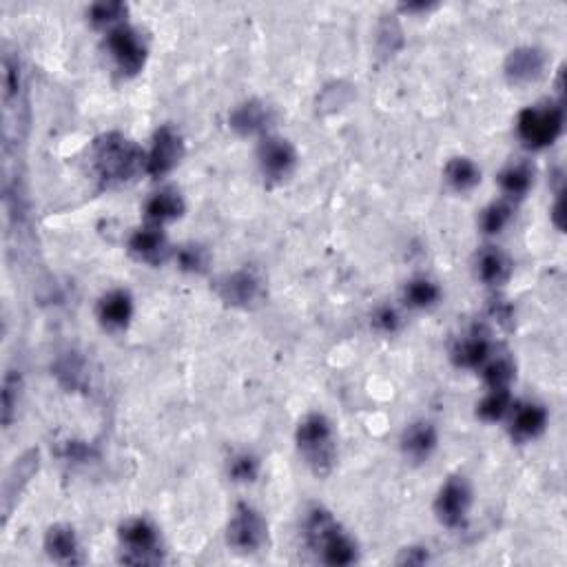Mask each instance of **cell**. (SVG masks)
<instances>
[{"mask_svg":"<svg viewBox=\"0 0 567 567\" xmlns=\"http://www.w3.org/2000/svg\"><path fill=\"white\" fill-rule=\"evenodd\" d=\"M3 118H0V136H3V153H14L20 156L29 136V100L27 85L23 76V65H20L18 51L12 45H3Z\"/></svg>","mask_w":567,"mask_h":567,"instance_id":"obj_1","label":"cell"},{"mask_svg":"<svg viewBox=\"0 0 567 567\" xmlns=\"http://www.w3.org/2000/svg\"><path fill=\"white\" fill-rule=\"evenodd\" d=\"M91 167L105 187H120L144 173V151L122 133H105L91 147Z\"/></svg>","mask_w":567,"mask_h":567,"instance_id":"obj_2","label":"cell"},{"mask_svg":"<svg viewBox=\"0 0 567 567\" xmlns=\"http://www.w3.org/2000/svg\"><path fill=\"white\" fill-rule=\"evenodd\" d=\"M306 548L326 565H353L359 559V550L339 521L322 505H313L304 519Z\"/></svg>","mask_w":567,"mask_h":567,"instance_id":"obj_3","label":"cell"},{"mask_svg":"<svg viewBox=\"0 0 567 567\" xmlns=\"http://www.w3.org/2000/svg\"><path fill=\"white\" fill-rule=\"evenodd\" d=\"M297 450L317 479H324L337 466V437L331 419L322 412L306 415L295 432Z\"/></svg>","mask_w":567,"mask_h":567,"instance_id":"obj_4","label":"cell"},{"mask_svg":"<svg viewBox=\"0 0 567 567\" xmlns=\"http://www.w3.org/2000/svg\"><path fill=\"white\" fill-rule=\"evenodd\" d=\"M120 548L122 561L131 565H158L164 559L160 532L144 517L120 525Z\"/></svg>","mask_w":567,"mask_h":567,"instance_id":"obj_5","label":"cell"},{"mask_svg":"<svg viewBox=\"0 0 567 567\" xmlns=\"http://www.w3.org/2000/svg\"><path fill=\"white\" fill-rule=\"evenodd\" d=\"M517 131L525 147H550L563 131V107L554 102H541V105L523 109L517 120Z\"/></svg>","mask_w":567,"mask_h":567,"instance_id":"obj_6","label":"cell"},{"mask_svg":"<svg viewBox=\"0 0 567 567\" xmlns=\"http://www.w3.org/2000/svg\"><path fill=\"white\" fill-rule=\"evenodd\" d=\"M268 539V523L260 510L249 503H237L226 528V541L240 554L260 552Z\"/></svg>","mask_w":567,"mask_h":567,"instance_id":"obj_7","label":"cell"},{"mask_svg":"<svg viewBox=\"0 0 567 567\" xmlns=\"http://www.w3.org/2000/svg\"><path fill=\"white\" fill-rule=\"evenodd\" d=\"M215 293L220 295L224 304L233 308H255L264 302L266 297V282L255 268H237L233 273H226L215 284Z\"/></svg>","mask_w":567,"mask_h":567,"instance_id":"obj_8","label":"cell"},{"mask_svg":"<svg viewBox=\"0 0 567 567\" xmlns=\"http://www.w3.org/2000/svg\"><path fill=\"white\" fill-rule=\"evenodd\" d=\"M107 49L122 76H136L147 63V45L136 27L118 25L107 32Z\"/></svg>","mask_w":567,"mask_h":567,"instance_id":"obj_9","label":"cell"},{"mask_svg":"<svg viewBox=\"0 0 567 567\" xmlns=\"http://www.w3.org/2000/svg\"><path fill=\"white\" fill-rule=\"evenodd\" d=\"M184 156V142L180 131L164 125L156 133H153L149 151H144V173L149 178H164L169 175L175 167H178Z\"/></svg>","mask_w":567,"mask_h":567,"instance_id":"obj_10","label":"cell"},{"mask_svg":"<svg viewBox=\"0 0 567 567\" xmlns=\"http://www.w3.org/2000/svg\"><path fill=\"white\" fill-rule=\"evenodd\" d=\"M472 508V488L463 477H450L443 483L437 499L435 514L446 528H461Z\"/></svg>","mask_w":567,"mask_h":567,"instance_id":"obj_11","label":"cell"},{"mask_svg":"<svg viewBox=\"0 0 567 567\" xmlns=\"http://www.w3.org/2000/svg\"><path fill=\"white\" fill-rule=\"evenodd\" d=\"M257 164L266 180L284 182L297 167V151L280 136H266L257 144Z\"/></svg>","mask_w":567,"mask_h":567,"instance_id":"obj_12","label":"cell"},{"mask_svg":"<svg viewBox=\"0 0 567 567\" xmlns=\"http://www.w3.org/2000/svg\"><path fill=\"white\" fill-rule=\"evenodd\" d=\"M40 466V455L38 450H27L23 457L14 461V466L7 470L5 479H3V523L7 525L9 517L16 508V501L23 494L25 486L29 481L36 477Z\"/></svg>","mask_w":567,"mask_h":567,"instance_id":"obj_13","label":"cell"},{"mask_svg":"<svg viewBox=\"0 0 567 567\" xmlns=\"http://www.w3.org/2000/svg\"><path fill=\"white\" fill-rule=\"evenodd\" d=\"M129 253L133 260L142 264L160 266L162 262H167V257L171 255V246L162 226L147 224L142 226V229L133 231L129 237Z\"/></svg>","mask_w":567,"mask_h":567,"instance_id":"obj_14","label":"cell"},{"mask_svg":"<svg viewBox=\"0 0 567 567\" xmlns=\"http://www.w3.org/2000/svg\"><path fill=\"white\" fill-rule=\"evenodd\" d=\"M548 428V410L536 401L514 404L510 410V435L514 441L528 443L541 437Z\"/></svg>","mask_w":567,"mask_h":567,"instance_id":"obj_15","label":"cell"},{"mask_svg":"<svg viewBox=\"0 0 567 567\" xmlns=\"http://www.w3.org/2000/svg\"><path fill=\"white\" fill-rule=\"evenodd\" d=\"M401 452L412 463H424L439 446V432L430 421H415L401 432Z\"/></svg>","mask_w":567,"mask_h":567,"instance_id":"obj_16","label":"cell"},{"mask_svg":"<svg viewBox=\"0 0 567 567\" xmlns=\"http://www.w3.org/2000/svg\"><path fill=\"white\" fill-rule=\"evenodd\" d=\"M229 122H231V129L235 133H240V136L244 138H249V136L264 138L268 127H271V122H273V113L260 100H246L231 111Z\"/></svg>","mask_w":567,"mask_h":567,"instance_id":"obj_17","label":"cell"},{"mask_svg":"<svg viewBox=\"0 0 567 567\" xmlns=\"http://www.w3.org/2000/svg\"><path fill=\"white\" fill-rule=\"evenodd\" d=\"M96 315L100 324L107 331H125L133 317V297L125 288H113V291L100 297Z\"/></svg>","mask_w":567,"mask_h":567,"instance_id":"obj_18","label":"cell"},{"mask_svg":"<svg viewBox=\"0 0 567 567\" xmlns=\"http://www.w3.org/2000/svg\"><path fill=\"white\" fill-rule=\"evenodd\" d=\"M45 552L51 561L60 565H78L82 559L80 541L74 532V528L67 523H56L51 525L45 534Z\"/></svg>","mask_w":567,"mask_h":567,"instance_id":"obj_19","label":"cell"},{"mask_svg":"<svg viewBox=\"0 0 567 567\" xmlns=\"http://www.w3.org/2000/svg\"><path fill=\"white\" fill-rule=\"evenodd\" d=\"M545 71V54L536 47L514 49L505 60V76L512 85H528L539 80Z\"/></svg>","mask_w":567,"mask_h":567,"instance_id":"obj_20","label":"cell"},{"mask_svg":"<svg viewBox=\"0 0 567 567\" xmlns=\"http://www.w3.org/2000/svg\"><path fill=\"white\" fill-rule=\"evenodd\" d=\"M452 362L459 368H481L492 355V342L483 328H472L452 346Z\"/></svg>","mask_w":567,"mask_h":567,"instance_id":"obj_21","label":"cell"},{"mask_svg":"<svg viewBox=\"0 0 567 567\" xmlns=\"http://www.w3.org/2000/svg\"><path fill=\"white\" fill-rule=\"evenodd\" d=\"M184 213V200L175 189H162L153 193L151 198L144 202V220L153 226H164L173 220L182 218Z\"/></svg>","mask_w":567,"mask_h":567,"instance_id":"obj_22","label":"cell"},{"mask_svg":"<svg viewBox=\"0 0 567 567\" xmlns=\"http://www.w3.org/2000/svg\"><path fill=\"white\" fill-rule=\"evenodd\" d=\"M512 275V260L497 246H483L477 253V277L492 288L503 286Z\"/></svg>","mask_w":567,"mask_h":567,"instance_id":"obj_23","label":"cell"},{"mask_svg":"<svg viewBox=\"0 0 567 567\" xmlns=\"http://www.w3.org/2000/svg\"><path fill=\"white\" fill-rule=\"evenodd\" d=\"M497 182L503 193V200H508V202L523 200L525 195L530 193L532 184H534V169L525 160L512 162L499 173Z\"/></svg>","mask_w":567,"mask_h":567,"instance_id":"obj_24","label":"cell"},{"mask_svg":"<svg viewBox=\"0 0 567 567\" xmlns=\"http://www.w3.org/2000/svg\"><path fill=\"white\" fill-rule=\"evenodd\" d=\"M443 178H446V182L455 191L468 193L481 182V169L477 167V162L474 160L466 156H459V158H452L446 164V169H443Z\"/></svg>","mask_w":567,"mask_h":567,"instance_id":"obj_25","label":"cell"},{"mask_svg":"<svg viewBox=\"0 0 567 567\" xmlns=\"http://www.w3.org/2000/svg\"><path fill=\"white\" fill-rule=\"evenodd\" d=\"M479 370L488 390H510L514 377H517V366L508 355H490L488 362Z\"/></svg>","mask_w":567,"mask_h":567,"instance_id":"obj_26","label":"cell"},{"mask_svg":"<svg viewBox=\"0 0 567 567\" xmlns=\"http://www.w3.org/2000/svg\"><path fill=\"white\" fill-rule=\"evenodd\" d=\"M441 300V288L437 282L428 280V277H415L404 288V302L417 311H428V308L437 306Z\"/></svg>","mask_w":567,"mask_h":567,"instance_id":"obj_27","label":"cell"},{"mask_svg":"<svg viewBox=\"0 0 567 567\" xmlns=\"http://www.w3.org/2000/svg\"><path fill=\"white\" fill-rule=\"evenodd\" d=\"M512 406L514 399L510 395V390H488V395L477 404V415L483 421H488V424H494V421L508 417Z\"/></svg>","mask_w":567,"mask_h":567,"instance_id":"obj_28","label":"cell"},{"mask_svg":"<svg viewBox=\"0 0 567 567\" xmlns=\"http://www.w3.org/2000/svg\"><path fill=\"white\" fill-rule=\"evenodd\" d=\"M125 16L127 7L122 3H96L87 12L89 23L98 29H107V32L116 29L118 25H125Z\"/></svg>","mask_w":567,"mask_h":567,"instance_id":"obj_29","label":"cell"},{"mask_svg":"<svg viewBox=\"0 0 567 567\" xmlns=\"http://www.w3.org/2000/svg\"><path fill=\"white\" fill-rule=\"evenodd\" d=\"M262 472L260 457L249 450H240L229 459V477L235 483H253Z\"/></svg>","mask_w":567,"mask_h":567,"instance_id":"obj_30","label":"cell"},{"mask_svg":"<svg viewBox=\"0 0 567 567\" xmlns=\"http://www.w3.org/2000/svg\"><path fill=\"white\" fill-rule=\"evenodd\" d=\"M512 220V204L508 200L492 202L481 211L479 226L486 235H499Z\"/></svg>","mask_w":567,"mask_h":567,"instance_id":"obj_31","label":"cell"},{"mask_svg":"<svg viewBox=\"0 0 567 567\" xmlns=\"http://www.w3.org/2000/svg\"><path fill=\"white\" fill-rule=\"evenodd\" d=\"M175 262L187 273H204L209 268V253L200 244H184L175 251Z\"/></svg>","mask_w":567,"mask_h":567,"instance_id":"obj_32","label":"cell"},{"mask_svg":"<svg viewBox=\"0 0 567 567\" xmlns=\"http://www.w3.org/2000/svg\"><path fill=\"white\" fill-rule=\"evenodd\" d=\"M20 397V375L16 370H7L3 377V426L9 428L14 421V412L18 408Z\"/></svg>","mask_w":567,"mask_h":567,"instance_id":"obj_33","label":"cell"},{"mask_svg":"<svg viewBox=\"0 0 567 567\" xmlns=\"http://www.w3.org/2000/svg\"><path fill=\"white\" fill-rule=\"evenodd\" d=\"M370 324H373L375 331L381 335H397L401 331V326H404V317H401L395 306L384 304L375 308L373 317H370Z\"/></svg>","mask_w":567,"mask_h":567,"instance_id":"obj_34","label":"cell"},{"mask_svg":"<svg viewBox=\"0 0 567 567\" xmlns=\"http://www.w3.org/2000/svg\"><path fill=\"white\" fill-rule=\"evenodd\" d=\"M490 311H492V317L497 319L499 324H505L512 317V308L508 304H503V300H497V297L492 300Z\"/></svg>","mask_w":567,"mask_h":567,"instance_id":"obj_35","label":"cell"},{"mask_svg":"<svg viewBox=\"0 0 567 567\" xmlns=\"http://www.w3.org/2000/svg\"><path fill=\"white\" fill-rule=\"evenodd\" d=\"M430 7H435V5H424V3H421V5H404L401 9H404V12H428Z\"/></svg>","mask_w":567,"mask_h":567,"instance_id":"obj_36","label":"cell"}]
</instances>
